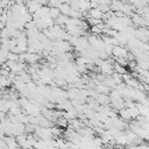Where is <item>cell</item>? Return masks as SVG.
<instances>
[{"instance_id":"cell-2","label":"cell","mask_w":149,"mask_h":149,"mask_svg":"<svg viewBox=\"0 0 149 149\" xmlns=\"http://www.w3.org/2000/svg\"><path fill=\"white\" fill-rule=\"evenodd\" d=\"M12 84V79L9 76H2L0 74V87H8Z\"/></svg>"},{"instance_id":"cell-1","label":"cell","mask_w":149,"mask_h":149,"mask_svg":"<svg viewBox=\"0 0 149 149\" xmlns=\"http://www.w3.org/2000/svg\"><path fill=\"white\" fill-rule=\"evenodd\" d=\"M112 54H113L115 57H123V58H127V56H128L127 49H126L125 47H121V45H115V47H113Z\"/></svg>"},{"instance_id":"cell-3","label":"cell","mask_w":149,"mask_h":149,"mask_svg":"<svg viewBox=\"0 0 149 149\" xmlns=\"http://www.w3.org/2000/svg\"><path fill=\"white\" fill-rule=\"evenodd\" d=\"M59 15H61V12H59L58 8H56V7H49V16L52 20H56Z\"/></svg>"}]
</instances>
